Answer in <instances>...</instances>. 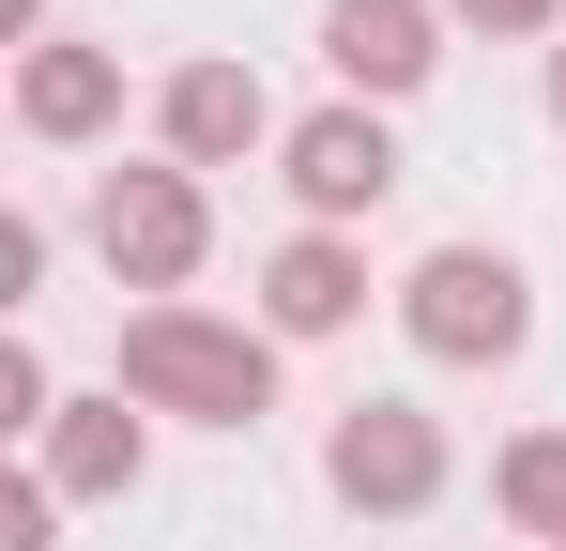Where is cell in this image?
I'll use <instances>...</instances> for the list:
<instances>
[{"label":"cell","instance_id":"9","mask_svg":"<svg viewBox=\"0 0 566 551\" xmlns=\"http://www.w3.org/2000/svg\"><path fill=\"white\" fill-rule=\"evenodd\" d=\"M31 107H46V123H93L107 77H93V62H46V77H31Z\"/></svg>","mask_w":566,"mask_h":551},{"label":"cell","instance_id":"1","mask_svg":"<svg viewBox=\"0 0 566 551\" xmlns=\"http://www.w3.org/2000/svg\"><path fill=\"white\" fill-rule=\"evenodd\" d=\"M138 383H169L199 414H261V353H230V337H199V322H154V337H138Z\"/></svg>","mask_w":566,"mask_h":551},{"label":"cell","instance_id":"4","mask_svg":"<svg viewBox=\"0 0 566 551\" xmlns=\"http://www.w3.org/2000/svg\"><path fill=\"white\" fill-rule=\"evenodd\" d=\"M306 199H382V138L368 123H322L306 138Z\"/></svg>","mask_w":566,"mask_h":551},{"label":"cell","instance_id":"2","mask_svg":"<svg viewBox=\"0 0 566 551\" xmlns=\"http://www.w3.org/2000/svg\"><path fill=\"white\" fill-rule=\"evenodd\" d=\"M413 291H429V337H444V353H505V337H521V276L505 261H429Z\"/></svg>","mask_w":566,"mask_h":551},{"label":"cell","instance_id":"8","mask_svg":"<svg viewBox=\"0 0 566 551\" xmlns=\"http://www.w3.org/2000/svg\"><path fill=\"white\" fill-rule=\"evenodd\" d=\"M276 306H291V322H337V306H353V276H337V261H322V246H306V261L276 276Z\"/></svg>","mask_w":566,"mask_h":551},{"label":"cell","instance_id":"6","mask_svg":"<svg viewBox=\"0 0 566 551\" xmlns=\"http://www.w3.org/2000/svg\"><path fill=\"white\" fill-rule=\"evenodd\" d=\"M107 246H138V261H185V199H107Z\"/></svg>","mask_w":566,"mask_h":551},{"label":"cell","instance_id":"3","mask_svg":"<svg viewBox=\"0 0 566 551\" xmlns=\"http://www.w3.org/2000/svg\"><path fill=\"white\" fill-rule=\"evenodd\" d=\"M337 62H353V77H413V62H429V31H413V0H337Z\"/></svg>","mask_w":566,"mask_h":551},{"label":"cell","instance_id":"10","mask_svg":"<svg viewBox=\"0 0 566 551\" xmlns=\"http://www.w3.org/2000/svg\"><path fill=\"white\" fill-rule=\"evenodd\" d=\"M521 506H536V521H566V445H536V459H521Z\"/></svg>","mask_w":566,"mask_h":551},{"label":"cell","instance_id":"7","mask_svg":"<svg viewBox=\"0 0 566 551\" xmlns=\"http://www.w3.org/2000/svg\"><path fill=\"white\" fill-rule=\"evenodd\" d=\"M245 123H261L245 77H185V138H199V154H214V138H245Z\"/></svg>","mask_w":566,"mask_h":551},{"label":"cell","instance_id":"11","mask_svg":"<svg viewBox=\"0 0 566 551\" xmlns=\"http://www.w3.org/2000/svg\"><path fill=\"white\" fill-rule=\"evenodd\" d=\"M474 15H536V0H474Z\"/></svg>","mask_w":566,"mask_h":551},{"label":"cell","instance_id":"5","mask_svg":"<svg viewBox=\"0 0 566 551\" xmlns=\"http://www.w3.org/2000/svg\"><path fill=\"white\" fill-rule=\"evenodd\" d=\"M337 475H353V490H429V445H413V429H353Z\"/></svg>","mask_w":566,"mask_h":551}]
</instances>
